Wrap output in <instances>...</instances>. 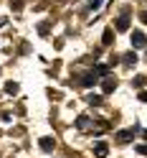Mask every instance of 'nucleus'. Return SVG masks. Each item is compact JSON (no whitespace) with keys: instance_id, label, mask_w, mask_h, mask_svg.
<instances>
[{"instance_id":"nucleus-3","label":"nucleus","mask_w":147,"mask_h":158,"mask_svg":"<svg viewBox=\"0 0 147 158\" xmlns=\"http://www.w3.org/2000/svg\"><path fill=\"white\" fill-rule=\"evenodd\" d=\"M41 148H43V151H53V140H51V138H43V140H41Z\"/></svg>"},{"instance_id":"nucleus-5","label":"nucleus","mask_w":147,"mask_h":158,"mask_svg":"<svg viewBox=\"0 0 147 158\" xmlns=\"http://www.w3.org/2000/svg\"><path fill=\"white\" fill-rule=\"evenodd\" d=\"M96 153H99V158H104L106 156V145L104 143H96Z\"/></svg>"},{"instance_id":"nucleus-6","label":"nucleus","mask_w":147,"mask_h":158,"mask_svg":"<svg viewBox=\"0 0 147 158\" xmlns=\"http://www.w3.org/2000/svg\"><path fill=\"white\" fill-rule=\"evenodd\" d=\"M5 89H8V92H15V89H18V84H13V82H8V84H5Z\"/></svg>"},{"instance_id":"nucleus-2","label":"nucleus","mask_w":147,"mask_h":158,"mask_svg":"<svg viewBox=\"0 0 147 158\" xmlns=\"http://www.w3.org/2000/svg\"><path fill=\"white\" fill-rule=\"evenodd\" d=\"M147 44V38H145V33H140V31H134L132 33V46H145Z\"/></svg>"},{"instance_id":"nucleus-1","label":"nucleus","mask_w":147,"mask_h":158,"mask_svg":"<svg viewBox=\"0 0 147 158\" xmlns=\"http://www.w3.org/2000/svg\"><path fill=\"white\" fill-rule=\"evenodd\" d=\"M127 26H130V13H122L117 21V31H127Z\"/></svg>"},{"instance_id":"nucleus-9","label":"nucleus","mask_w":147,"mask_h":158,"mask_svg":"<svg viewBox=\"0 0 147 158\" xmlns=\"http://www.w3.org/2000/svg\"><path fill=\"white\" fill-rule=\"evenodd\" d=\"M89 3H91V5H99V3H102V0H89Z\"/></svg>"},{"instance_id":"nucleus-8","label":"nucleus","mask_w":147,"mask_h":158,"mask_svg":"<svg viewBox=\"0 0 147 158\" xmlns=\"http://www.w3.org/2000/svg\"><path fill=\"white\" fill-rule=\"evenodd\" d=\"M137 151H140V153H145V156H147V145H140V148H137Z\"/></svg>"},{"instance_id":"nucleus-4","label":"nucleus","mask_w":147,"mask_h":158,"mask_svg":"<svg viewBox=\"0 0 147 158\" xmlns=\"http://www.w3.org/2000/svg\"><path fill=\"white\" fill-rule=\"evenodd\" d=\"M114 87H117V82H114V79H106V82H104V92H112Z\"/></svg>"},{"instance_id":"nucleus-7","label":"nucleus","mask_w":147,"mask_h":158,"mask_svg":"<svg viewBox=\"0 0 147 158\" xmlns=\"http://www.w3.org/2000/svg\"><path fill=\"white\" fill-rule=\"evenodd\" d=\"M94 82H96V77H91V74H89V77H84V84H94Z\"/></svg>"}]
</instances>
